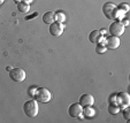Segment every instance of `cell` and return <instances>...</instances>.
I'll list each match as a JSON object with an SVG mask.
<instances>
[{
  "instance_id": "obj_1",
  "label": "cell",
  "mask_w": 130,
  "mask_h": 123,
  "mask_svg": "<svg viewBox=\"0 0 130 123\" xmlns=\"http://www.w3.org/2000/svg\"><path fill=\"white\" fill-rule=\"evenodd\" d=\"M23 112L29 117H36L38 115V112H39L38 101L36 99H30V100L25 101L23 103Z\"/></svg>"
},
{
  "instance_id": "obj_2",
  "label": "cell",
  "mask_w": 130,
  "mask_h": 123,
  "mask_svg": "<svg viewBox=\"0 0 130 123\" xmlns=\"http://www.w3.org/2000/svg\"><path fill=\"white\" fill-rule=\"evenodd\" d=\"M34 98L36 99L38 102L46 103V102H48V101H51L52 94H51V92L47 89H45V87H37Z\"/></svg>"
},
{
  "instance_id": "obj_3",
  "label": "cell",
  "mask_w": 130,
  "mask_h": 123,
  "mask_svg": "<svg viewBox=\"0 0 130 123\" xmlns=\"http://www.w3.org/2000/svg\"><path fill=\"white\" fill-rule=\"evenodd\" d=\"M9 78L15 83H22L25 79V72L22 68H13L9 72Z\"/></svg>"
},
{
  "instance_id": "obj_4",
  "label": "cell",
  "mask_w": 130,
  "mask_h": 123,
  "mask_svg": "<svg viewBox=\"0 0 130 123\" xmlns=\"http://www.w3.org/2000/svg\"><path fill=\"white\" fill-rule=\"evenodd\" d=\"M109 33L115 37H121L124 33V25L121 23V21H114L109 25Z\"/></svg>"
},
{
  "instance_id": "obj_5",
  "label": "cell",
  "mask_w": 130,
  "mask_h": 123,
  "mask_svg": "<svg viewBox=\"0 0 130 123\" xmlns=\"http://www.w3.org/2000/svg\"><path fill=\"white\" fill-rule=\"evenodd\" d=\"M116 103L121 108H125L129 107L130 105V97L127 92H119L116 93Z\"/></svg>"
},
{
  "instance_id": "obj_6",
  "label": "cell",
  "mask_w": 130,
  "mask_h": 123,
  "mask_svg": "<svg viewBox=\"0 0 130 123\" xmlns=\"http://www.w3.org/2000/svg\"><path fill=\"white\" fill-rule=\"evenodd\" d=\"M48 30H50V33H51L53 37H60V36L62 34V32H63V30H64V25L60 22L54 21L53 23L50 24Z\"/></svg>"
},
{
  "instance_id": "obj_7",
  "label": "cell",
  "mask_w": 130,
  "mask_h": 123,
  "mask_svg": "<svg viewBox=\"0 0 130 123\" xmlns=\"http://www.w3.org/2000/svg\"><path fill=\"white\" fill-rule=\"evenodd\" d=\"M116 10V6L112 3H106L103 5V13L108 20H114V13Z\"/></svg>"
},
{
  "instance_id": "obj_8",
  "label": "cell",
  "mask_w": 130,
  "mask_h": 123,
  "mask_svg": "<svg viewBox=\"0 0 130 123\" xmlns=\"http://www.w3.org/2000/svg\"><path fill=\"white\" fill-rule=\"evenodd\" d=\"M104 44H105L107 49H115V48H118L121 44L120 37H115V36H112V34H110L109 37H107L105 39Z\"/></svg>"
},
{
  "instance_id": "obj_9",
  "label": "cell",
  "mask_w": 130,
  "mask_h": 123,
  "mask_svg": "<svg viewBox=\"0 0 130 123\" xmlns=\"http://www.w3.org/2000/svg\"><path fill=\"white\" fill-rule=\"evenodd\" d=\"M82 112H83V106H82L79 102H74L71 103L68 108V114L70 117H78L79 115H82Z\"/></svg>"
},
{
  "instance_id": "obj_10",
  "label": "cell",
  "mask_w": 130,
  "mask_h": 123,
  "mask_svg": "<svg viewBox=\"0 0 130 123\" xmlns=\"http://www.w3.org/2000/svg\"><path fill=\"white\" fill-rule=\"evenodd\" d=\"M78 102L81 103L83 107H86V106H92L94 103V98L92 94L90 93H85V94H82L79 97V100Z\"/></svg>"
},
{
  "instance_id": "obj_11",
  "label": "cell",
  "mask_w": 130,
  "mask_h": 123,
  "mask_svg": "<svg viewBox=\"0 0 130 123\" xmlns=\"http://www.w3.org/2000/svg\"><path fill=\"white\" fill-rule=\"evenodd\" d=\"M101 32L99 30H93L91 31L89 34V40H90L92 44H98V43H103L104 42V37L101 36Z\"/></svg>"
},
{
  "instance_id": "obj_12",
  "label": "cell",
  "mask_w": 130,
  "mask_h": 123,
  "mask_svg": "<svg viewBox=\"0 0 130 123\" xmlns=\"http://www.w3.org/2000/svg\"><path fill=\"white\" fill-rule=\"evenodd\" d=\"M54 21H55V19H54V13L53 12H47L43 15V22H44L45 24L50 25L51 23H53Z\"/></svg>"
},
{
  "instance_id": "obj_13",
  "label": "cell",
  "mask_w": 130,
  "mask_h": 123,
  "mask_svg": "<svg viewBox=\"0 0 130 123\" xmlns=\"http://www.w3.org/2000/svg\"><path fill=\"white\" fill-rule=\"evenodd\" d=\"M82 114H83L84 117L86 118H91V117H93L94 114H96V112H94V109L92 108L91 106H86L83 108V112H82Z\"/></svg>"
},
{
  "instance_id": "obj_14",
  "label": "cell",
  "mask_w": 130,
  "mask_h": 123,
  "mask_svg": "<svg viewBox=\"0 0 130 123\" xmlns=\"http://www.w3.org/2000/svg\"><path fill=\"white\" fill-rule=\"evenodd\" d=\"M17 9L20 13H28L30 10V4L20 1V3H17Z\"/></svg>"
},
{
  "instance_id": "obj_15",
  "label": "cell",
  "mask_w": 130,
  "mask_h": 123,
  "mask_svg": "<svg viewBox=\"0 0 130 123\" xmlns=\"http://www.w3.org/2000/svg\"><path fill=\"white\" fill-rule=\"evenodd\" d=\"M54 19L57 22H60V23H63L66 21V14H64L62 10H57L54 13Z\"/></svg>"
},
{
  "instance_id": "obj_16",
  "label": "cell",
  "mask_w": 130,
  "mask_h": 123,
  "mask_svg": "<svg viewBox=\"0 0 130 123\" xmlns=\"http://www.w3.org/2000/svg\"><path fill=\"white\" fill-rule=\"evenodd\" d=\"M120 111H121V108L119 107V105H116V103H110L109 106H108V112H109L110 114H113V115L119 114Z\"/></svg>"
},
{
  "instance_id": "obj_17",
  "label": "cell",
  "mask_w": 130,
  "mask_h": 123,
  "mask_svg": "<svg viewBox=\"0 0 130 123\" xmlns=\"http://www.w3.org/2000/svg\"><path fill=\"white\" fill-rule=\"evenodd\" d=\"M106 51H107V48H106L104 43H98V44H96V53L97 54H103V53H105Z\"/></svg>"
},
{
  "instance_id": "obj_18",
  "label": "cell",
  "mask_w": 130,
  "mask_h": 123,
  "mask_svg": "<svg viewBox=\"0 0 130 123\" xmlns=\"http://www.w3.org/2000/svg\"><path fill=\"white\" fill-rule=\"evenodd\" d=\"M124 14H125L124 12H122L121 9H119V8L116 7V10H115V13H114V20L121 21L123 17H124Z\"/></svg>"
},
{
  "instance_id": "obj_19",
  "label": "cell",
  "mask_w": 130,
  "mask_h": 123,
  "mask_svg": "<svg viewBox=\"0 0 130 123\" xmlns=\"http://www.w3.org/2000/svg\"><path fill=\"white\" fill-rule=\"evenodd\" d=\"M118 8L119 9H121L122 12H124V13H127V12H129V5L128 4H125V3H122V4H120V5L118 6Z\"/></svg>"
},
{
  "instance_id": "obj_20",
  "label": "cell",
  "mask_w": 130,
  "mask_h": 123,
  "mask_svg": "<svg viewBox=\"0 0 130 123\" xmlns=\"http://www.w3.org/2000/svg\"><path fill=\"white\" fill-rule=\"evenodd\" d=\"M122 114H123V117H124V120H127V121L130 120V111H129V108H128V107H125V108L123 109Z\"/></svg>"
},
{
  "instance_id": "obj_21",
  "label": "cell",
  "mask_w": 130,
  "mask_h": 123,
  "mask_svg": "<svg viewBox=\"0 0 130 123\" xmlns=\"http://www.w3.org/2000/svg\"><path fill=\"white\" fill-rule=\"evenodd\" d=\"M109 102L110 103H116V94H113V96L109 97ZM118 105V103H116Z\"/></svg>"
},
{
  "instance_id": "obj_22",
  "label": "cell",
  "mask_w": 130,
  "mask_h": 123,
  "mask_svg": "<svg viewBox=\"0 0 130 123\" xmlns=\"http://www.w3.org/2000/svg\"><path fill=\"white\" fill-rule=\"evenodd\" d=\"M36 89H37V87H35V86L30 87V90H28V93H30V96L34 97L35 96V92H36Z\"/></svg>"
},
{
  "instance_id": "obj_23",
  "label": "cell",
  "mask_w": 130,
  "mask_h": 123,
  "mask_svg": "<svg viewBox=\"0 0 130 123\" xmlns=\"http://www.w3.org/2000/svg\"><path fill=\"white\" fill-rule=\"evenodd\" d=\"M121 23H122V24L125 27V25H128V24H129V21H128V19H127V17H123L122 20H121Z\"/></svg>"
},
{
  "instance_id": "obj_24",
  "label": "cell",
  "mask_w": 130,
  "mask_h": 123,
  "mask_svg": "<svg viewBox=\"0 0 130 123\" xmlns=\"http://www.w3.org/2000/svg\"><path fill=\"white\" fill-rule=\"evenodd\" d=\"M35 16H37V13H35V14H32L31 16H27V17H25V20H27V21L32 20V17H35Z\"/></svg>"
},
{
  "instance_id": "obj_25",
  "label": "cell",
  "mask_w": 130,
  "mask_h": 123,
  "mask_svg": "<svg viewBox=\"0 0 130 123\" xmlns=\"http://www.w3.org/2000/svg\"><path fill=\"white\" fill-rule=\"evenodd\" d=\"M22 1H24V3H28V4H30L32 1V0H22Z\"/></svg>"
},
{
  "instance_id": "obj_26",
  "label": "cell",
  "mask_w": 130,
  "mask_h": 123,
  "mask_svg": "<svg viewBox=\"0 0 130 123\" xmlns=\"http://www.w3.org/2000/svg\"><path fill=\"white\" fill-rule=\"evenodd\" d=\"M13 1H14V3H16V4H17V3H20V1H22V0H13Z\"/></svg>"
},
{
  "instance_id": "obj_27",
  "label": "cell",
  "mask_w": 130,
  "mask_h": 123,
  "mask_svg": "<svg viewBox=\"0 0 130 123\" xmlns=\"http://www.w3.org/2000/svg\"><path fill=\"white\" fill-rule=\"evenodd\" d=\"M4 1H5V0H0V5H3V4H4Z\"/></svg>"
}]
</instances>
